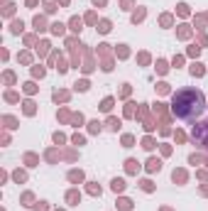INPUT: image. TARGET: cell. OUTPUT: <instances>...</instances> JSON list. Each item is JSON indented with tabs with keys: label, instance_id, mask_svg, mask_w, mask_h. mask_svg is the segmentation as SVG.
Returning a JSON list of instances; mask_svg holds the SVG:
<instances>
[{
	"label": "cell",
	"instance_id": "8992f818",
	"mask_svg": "<svg viewBox=\"0 0 208 211\" xmlns=\"http://www.w3.org/2000/svg\"><path fill=\"white\" fill-rule=\"evenodd\" d=\"M110 106H113V98H105V101H103V106H101V108H103V110H110Z\"/></svg>",
	"mask_w": 208,
	"mask_h": 211
},
{
	"label": "cell",
	"instance_id": "277c9868",
	"mask_svg": "<svg viewBox=\"0 0 208 211\" xmlns=\"http://www.w3.org/2000/svg\"><path fill=\"white\" fill-rule=\"evenodd\" d=\"M191 74H193V76H201V74H203L201 64H193V66H191Z\"/></svg>",
	"mask_w": 208,
	"mask_h": 211
},
{
	"label": "cell",
	"instance_id": "3957f363",
	"mask_svg": "<svg viewBox=\"0 0 208 211\" xmlns=\"http://www.w3.org/2000/svg\"><path fill=\"white\" fill-rule=\"evenodd\" d=\"M147 169H150V172H154V169H159V162H157V160H150V162H147Z\"/></svg>",
	"mask_w": 208,
	"mask_h": 211
},
{
	"label": "cell",
	"instance_id": "7a4b0ae2",
	"mask_svg": "<svg viewBox=\"0 0 208 211\" xmlns=\"http://www.w3.org/2000/svg\"><path fill=\"white\" fill-rule=\"evenodd\" d=\"M193 137L199 140V143H201L203 147H208V123L196 125V128H193Z\"/></svg>",
	"mask_w": 208,
	"mask_h": 211
},
{
	"label": "cell",
	"instance_id": "9c48e42d",
	"mask_svg": "<svg viewBox=\"0 0 208 211\" xmlns=\"http://www.w3.org/2000/svg\"><path fill=\"white\" fill-rule=\"evenodd\" d=\"M69 177H71V179H74V182H76V179H81L83 174H81V172H71V174H69Z\"/></svg>",
	"mask_w": 208,
	"mask_h": 211
},
{
	"label": "cell",
	"instance_id": "52a82bcc",
	"mask_svg": "<svg viewBox=\"0 0 208 211\" xmlns=\"http://www.w3.org/2000/svg\"><path fill=\"white\" fill-rule=\"evenodd\" d=\"M98 29H101V32H108V29H110V22H108V20H105V22H101V27H98Z\"/></svg>",
	"mask_w": 208,
	"mask_h": 211
},
{
	"label": "cell",
	"instance_id": "5b68a950",
	"mask_svg": "<svg viewBox=\"0 0 208 211\" xmlns=\"http://www.w3.org/2000/svg\"><path fill=\"white\" fill-rule=\"evenodd\" d=\"M123 187H125V184H123V179H115V182H113V189H115V192H120Z\"/></svg>",
	"mask_w": 208,
	"mask_h": 211
},
{
	"label": "cell",
	"instance_id": "6da1fadb",
	"mask_svg": "<svg viewBox=\"0 0 208 211\" xmlns=\"http://www.w3.org/2000/svg\"><path fill=\"white\" fill-rule=\"evenodd\" d=\"M203 108H206V98L199 88H181L172 98V113L181 120L199 118L203 113Z\"/></svg>",
	"mask_w": 208,
	"mask_h": 211
},
{
	"label": "cell",
	"instance_id": "ba28073f",
	"mask_svg": "<svg viewBox=\"0 0 208 211\" xmlns=\"http://www.w3.org/2000/svg\"><path fill=\"white\" fill-rule=\"evenodd\" d=\"M120 209H123V211H130V201H127V199H123V201H120Z\"/></svg>",
	"mask_w": 208,
	"mask_h": 211
}]
</instances>
